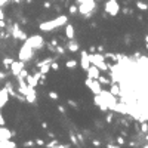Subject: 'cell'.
<instances>
[{"label": "cell", "mask_w": 148, "mask_h": 148, "mask_svg": "<svg viewBox=\"0 0 148 148\" xmlns=\"http://www.w3.org/2000/svg\"><path fill=\"white\" fill-rule=\"evenodd\" d=\"M67 22H68V16L67 15H59L58 18H55V19L42 22L39 25V30L43 31V33H50V31H54V30H56L59 27H62V25H65Z\"/></svg>", "instance_id": "cell-1"}, {"label": "cell", "mask_w": 148, "mask_h": 148, "mask_svg": "<svg viewBox=\"0 0 148 148\" xmlns=\"http://www.w3.org/2000/svg\"><path fill=\"white\" fill-rule=\"evenodd\" d=\"M77 7H79V13L84 16V19L92 18V15L98 11L96 0H84V2L80 3Z\"/></svg>", "instance_id": "cell-2"}, {"label": "cell", "mask_w": 148, "mask_h": 148, "mask_svg": "<svg viewBox=\"0 0 148 148\" xmlns=\"http://www.w3.org/2000/svg\"><path fill=\"white\" fill-rule=\"evenodd\" d=\"M89 61H90V64H93L95 67H98L101 71H108L110 70V64L105 62L104 54H96V52L89 54Z\"/></svg>", "instance_id": "cell-3"}, {"label": "cell", "mask_w": 148, "mask_h": 148, "mask_svg": "<svg viewBox=\"0 0 148 148\" xmlns=\"http://www.w3.org/2000/svg\"><path fill=\"white\" fill-rule=\"evenodd\" d=\"M34 56V49L28 45L27 42L22 43V46L19 48V52H18V58L19 61H24V62H28V61H31Z\"/></svg>", "instance_id": "cell-4"}, {"label": "cell", "mask_w": 148, "mask_h": 148, "mask_svg": "<svg viewBox=\"0 0 148 148\" xmlns=\"http://www.w3.org/2000/svg\"><path fill=\"white\" fill-rule=\"evenodd\" d=\"M104 11H105V13H108L111 16H117L119 12L121 11L119 0H107L105 5H104Z\"/></svg>", "instance_id": "cell-5"}, {"label": "cell", "mask_w": 148, "mask_h": 148, "mask_svg": "<svg viewBox=\"0 0 148 148\" xmlns=\"http://www.w3.org/2000/svg\"><path fill=\"white\" fill-rule=\"evenodd\" d=\"M24 42H27L28 45L34 49V50H39V49H42L43 46H45V39H43L42 36H39V34H34V36H30V37H27Z\"/></svg>", "instance_id": "cell-6"}, {"label": "cell", "mask_w": 148, "mask_h": 148, "mask_svg": "<svg viewBox=\"0 0 148 148\" xmlns=\"http://www.w3.org/2000/svg\"><path fill=\"white\" fill-rule=\"evenodd\" d=\"M99 95L102 96V99H104V102H105V105L108 107V110L113 111V107L117 104V96H114L110 90H105V89H102Z\"/></svg>", "instance_id": "cell-7"}, {"label": "cell", "mask_w": 148, "mask_h": 148, "mask_svg": "<svg viewBox=\"0 0 148 148\" xmlns=\"http://www.w3.org/2000/svg\"><path fill=\"white\" fill-rule=\"evenodd\" d=\"M7 31H9L11 34H12V37L15 39V40H25V39H27L28 36H27V33H25L24 30H21V27H19V24H13L12 25V27H11V30H7Z\"/></svg>", "instance_id": "cell-8"}, {"label": "cell", "mask_w": 148, "mask_h": 148, "mask_svg": "<svg viewBox=\"0 0 148 148\" xmlns=\"http://www.w3.org/2000/svg\"><path fill=\"white\" fill-rule=\"evenodd\" d=\"M84 86H88L93 95H99L101 90H102V86L98 82V79H89V77H88V79L84 80Z\"/></svg>", "instance_id": "cell-9"}, {"label": "cell", "mask_w": 148, "mask_h": 148, "mask_svg": "<svg viewBox=\"0 0 148 148\" xmlns=\"http://www.w3.org/2000/svg\"><path fill=\"white\" fill-rule=\"evenodd\" d=\"M11 73H12V76L13 77H16L19 73H21V70H24L25 68V62L24 61H13V62L11 64Z\"/></svg>", "instance_id": "cell-10"}, {"label": "cell", "mask_w": 148, "mask_h": 148, "mask_svg": "<svg viewBox=\"0 0 148 148\" xmlns=\"http://www.w3.org/2000/svg\"><path fill=\"white\" fill-rule=\"evenodd\" d=\"M80 67L83 71H86L90 67V61H89V52L88 50H82L80 52Z\"/></svg>", "instance_id": "cell-11"}, {"label": "cell", "mask_w": 148, "mask_h": 148, "mask_svg": "<svg viewBox=\"0 0 148 148\" xmlns=\"http://www.w3.org/2000/svg\"><path fill=\"white\" fill-rule=\"evenodd\" d=\"M13 135H15V132H11L6 126H0V144L5 141H9Z\"/></svg>", "instance_id": "cell-12"}, {"label": "cell", "mask_w": 148, "mask_h": 148, "mask_svg": "<svg viewBox=\"0 0 148 148\" xmlns=\"http://www.w3.org/2000/svg\"><path fill=\"white\" fill-rule=\"evenodd\" d=\"M86 74H88L89 79H98V77L101 76V70L98 67H95L93 64H90V67L86 70Z\"/></svg>", "instance_id": "cell-13"}, {"label": "cell", "mask_w": 148, "mask_h": 148, "mask_svg": "<svg viewBox=\"0 0 148 148\" xmlns=\"http://www.w3.org/2000/svg\"><path fill=\"white\" fill-rule=\"evenodd\" d=\"M93 104H95V105H98L102 111H110L108 107L105 105V102H104V99H102L101 95H93Z\"/></svg>", "instance_id": "cell-14"}, {"label": "cell", "mask_w": 148, "mask_h": 148, "mask_svg": "<svg viewBox=\"0 0 148 148\" xmlns=\"http://www.w3.org/2000/svg\"><path fill=\"white\" fill-rule=\"evenodd\" d=\"M7 101H9V93H7V90L3 88V89H0V108H3Z\"/></svg>", "instance_id": "cell-15"}, {"label": "cell", "mask_w": 148, "mask_h": 148, "mask_svg": "<svg viewBox=\"0 0 148 148\" xmlns=\"http://www.w3.org/2000/svg\"><path fill=\"white\" fill-rule=\"evenodd\" d=\"M65 37L68 39V40H71V39H74L76 37V30H74V27L71 24H65Z\"/></svg>", "instance_id": "cell-16"}, {"label": "cell", "mask_w": 148, "mask_h": 148, "mask_svg": "<svg viewBox=\"0 0 148 148\" xmlns=\"http://www.w3.org/2000/svg\"><path fill=\"white\" fill-rule=\"evenodd\" d=\"M67 49L70 50V52H77L80 49V46H79V43H77L74 39H71L68 43H67Z\"/></svg>", "instance_id": "cell-17"}, {"label": "cell", "mask_w": 148, "mask_h": 148, "mask_svg": "<svg viewBox=\"0 0 148 148\" xmlns=\"http://www.w3.org/2000/svg\"><path fill=\"white\" fill-rule=\"evenodd\" d=\"M37 99V93H36V89H31V92L28 95H25V102H30V104H34Z\"/></svg>", "instance_id": "cell-18"}, {"label": "cell", "mask_w": 148, "mask_h": 148, "mask_svg": "<svg viewBox=\"0 0 148 148\" xmlns=\"http://www.w3.org/2000/svg\"><path fill=\"white\" fill-rule=\"evenodd\" d=\"M110 92L114 95V96H119V95H121V90H120V86L117 84V83H113L111 84V89H110Z\"/></svg>", "instance_id": "cell-19"}, {"label": "cell", "mask_w": 148, "mask_h": 148, "mask_svg": "<svg viewBox=\"0 0 148 148\" xmlns=\"http://www.w3.org/2000/svg\"><path fill=\"white\" fill-rule=\"evenodd\" d=\"M98 82L101 83V86H108V84H111V80L108 79V77H105V76H99V77H98Z\"/></svg>", "instance_id": "cell-20"}, {"label": "cell", "mask_w": 148, "mask_h": 148, "mask_svg": "<svg viewBox=\"0 0 148 148\" xmlns=\"http://www.w3.org/2000/svg\"><path fill=\"white\" fill-rule=\"evenodd\" d=\"M77 65H79V64H77L76 59H70V61H67V62H65V67L68 70H74V68H77Z\"/></svg>", "instance_id": "cell-21"}, {"label": "cell", "mask_w": 148, "mask_h": 148, "mask_svg": "<svg viewBox=\"0 0 148 148\" xmlns=\"http://www.w3.org/2000/svg\"><path fill=\"white\" fill-rule=\"evenodd\" d=\"M58 145H59V142L56 141V138H54L50 142L45 144V147H46V148H58Z\"/></svg>", "instance_id": "cell-22"}, {"label": "cell", "mask_w": 148, "mask_h": 148, "mask_svg": "<svg viewBox=\"0 0 148 148\" xmlns=\"http://www.w3.org/2000/svg\"><path fill=\"white\" fill-rule=\"evenodd\" d=\"M136 7H138L139 11H148V5L144 3V2H141V0H138V2H136Z\"/></svg>", "instance_id": "cell-23"}, {"label": "cell", "mask_w": 148, "mask_h": 148, "mask_svg": "<svg viewBox=\"0 0 148 148\" xmlns=\"http://www.w3.org/2000/svg\"><path fill=\"white\" fill-rule=\"evenodd\" d=\"M13 61H15L13 58H3V59H2V64H3L6 68H9V67H11V64L13 62Z\"/></svg>", "instance_id": "cell-24"}, {"label": "cell", "mask_w": 148, "mask_h": 148, "mask_svg": "<svg viewBox=\"0 0 148 148\" xmlns=\"http://www.w3.org/2000/svg\"><path fill=\"white\" fill-rule=\"evenodd\" d=\"M70 141H71V142H73V145H76L77 148L80 147V145H79V139H77V136H76L74 133H71V132H70Z\"/></svg>", "instance_id": "cell-25"}, {"label": "cell", "mask_w": 148, "mask_h": 148, "mask_svg": "<svg viewBox=\"0 0 148 148\" xmlns=\"http://www.w3.org/2000/svg\"><path fill=\"white\" fill-rule=\"evenodd\" d=\"M48 96H49L50 99H54V101H58V99H59V95H58L55 90H50V92H48Z\"/></svg>", "instance_id": "cell-26"}, {"label": "cell", "mask_w": 148, "mask_h": 148, "mask_svg": "<svg viewBox=\"0 0 148 148\" xmlns=\"http://www.w3.org/2000/svg\"><path fill=\"white\" fill-rule=\"evenodd\" d=\"M56 54H58L59 56L65 55V48H64V46H61V45H56Z\"/></svg>", "instance_id": "cell-27"}, {"label": "cell", "mask_w": 148, "mask_h": 148, "mask_svg": "<svg viewBox=\"0 0 148 148\" xmlns=\"http://www.w3.org/2000/svg\"><path fill=\"white\" fill-rule=\"evenodd\" d=\"M34 145H36V142H34V141H25V142H22V148H31Z\"/></svg>", "instance_id": "cell-28"}, {"label": "cell", "mask_w": 148, "mask_h": 148, "mask_svg": "<svg viewBox=\"0 0 148 148\" xmlns=\"http://www.w3.org/2000/svg\"><path fill=\"white\" fill-rule=\"evenodd\" d=\"M68 12L71 13V15H74V13H77V12H79V7H77V6H74V5H71V6L68 7Z\"/></svg>", "instance_id": "cell-29"}, {"label": "cell", "mask_w": 148, "mask_h": 148, "mask_svg": "<svg viewBox=\"0 0 148 148\" xmlns=\"http://www.w3.org/2000/svg\"><path fill=\"white\" fill-rule=\"evenodd\" d=\"M141 132H142V133H148V123H147V121H142V125H141Z\"/></svg>", "instance_id": "cell-30"}, {"label": "cell", "mask_w": 148, "mask_h": 148, "mask_svg": "<svg viewBox=\"0 0 148 148\" xmlns=\"http://www.w3.org/2000/svg\"><path fill=\"white\" fill-rule=\"evenodd\" d=\"M50 70H55V71H58V70H59V64L56 62L55 59H54V61H52V62H50Z\"/></svg>", "instance_id": "cell-31"}, {"label": "cell", "mask_w": 148, "mask_h": 148, "mask_svg": "<svg viewBox=\"0 0 148 148\" xmlns=\"http://www.w3.org/2000/svg\"><path fill=\"white\" fill-rule=\"evenodd\" d=\"M67 104H68L70 107H73V108H79V104H77L76 101H73V99H68V101H67Z\"/></svg>", "instance_id": "cell-32"}, {"label": "cell", "mask_w": 148, "mask_h": 148, "mask_svg": "<svg viewBox=\"0 0 148 148\" xmlns=\"http://www.w3.org/2000/svg\"><path fill=\"white\" fill-rule=\"evenodd\" d=\"M6 77H7V73H5V71H0V83H2V82H5V80H6Z\"/></svg>", "instance_id": "cell-33"}, {"label": "cell", "mask_w": 148, "mask_h": 148, "mask_svg": "<svg viewBox=\"0 0 148 148\" xmlns=\"http://www.w3.org/2000/svg\"><path fill=\"white\" fill-rule=\"evenodd\" d=\"M116 141H117V144L121 147V145L125 144V138H123V136H117V139H116Z\"/></svg>", "instance_id": "cell-34"}, {"label": "cell", "mask_w": 148, "mask_h": 148, "mask_svg": "<svg viewBox=\"0 0 148 148\" xmlns=\"http://www.w3.org/2000/svg\"><path fill=\"white\" fill-rule=\"evenodd\" d=\"M6 27H7L6 21L5 19H0V30H6Z\"/></svg>", "instance_id": "cell-35"}, {"label": "cell", "mask_w": 148, "mask_h": 148, "mask_svg": "<svg viewBox=\"0 0 148 148\" xmlns=\"http://www.w3.org/2000/svg\"><path fill=\"white\" fill-rule=\"evenodd\" d=\"M34 142H36V145H40V147H45V141H43V139H36V141H34Z\"/></svg>", "instance_id": "cell-36"}, {"label": "cell", "mask_w": 148, "mask_h": 148, "mask_svg": "<svg viewBox=\"0 0 148 148\" xmlns=\"http://www.w3.org/2000/svg\"><path fill=\"white\" fill-rule=\"evenodd\" d=\"M43 7H45V9H50V7H52L50 2H45V3H43Z\"/></svg>", "instance_id": "cell-37"}, {"label": "cell", "mask_w": 148, "mask_h": 148, "mask_svg": "<svg viewBox=\"0 0 148 148\" xmlns=\"http://www.w3.org/2000/svg\"><path fill=\"white\" fill-rule=\"evenodd\" d=\"M113 121V113H108V116H107V123H111Z\"/></svg>", "instance_id": "cell-38"}, {"label": "cell", "mask_w": 148, "mask_h": 148, "mask_svg": "<svg viewBox=\"0 0 148 148\" xmlns=\"http://www.w3.org/2000/svg\"><path fill=\"white\" fill-rule=\"evenodd\" d=\"M58 111L61 113V114H65V108L62 105H58Z\"/></svg>", "instance_id": "cell-39"}, {"label": "cell", "mask_w": 148, "mask_h": 148, "mask_svg": "<svg viewBox=\"0 0 148 148\" xmlns=\"http://www.w3.org/2000/svg\"><path fill=\"white\" fill-rule=\"evenodd\" d=\"M76 136H77V139H79L80 142H84V138H83V135H82V133H77Z\"/></svg>", "instance_id": "cell-40"}, {"label": "cell", "mask_w": 148, "mask_h": 148, "mask_svg": "<svg viewBox=\"0 0 148 148\" xmlns=\"http://www.w3.org/2000/svg\"><path fill=\"white\" fill-rule=\"evenodd\" d=\"M107 148H120V145L119 144L117 145L116 144H107Z\"/></svg>", "instance_id": "cell-41"}, {"label": "cell", "mask_w": 148, "mask_h": 148, "mask_svg": "<svg viewBox=\"0 0 148 148\" xmlns=\"http://www.w3.org/2000/svg\"><path fill=\"white\" fill-rule=\"evenodd\" d=\"M92 144H93L95 147H101V142L98 141V139H93V141H92Z\"/></svg>", "instance_id": "cell-42"}, {"label": "cell", "mask_w": 148, "mask_h": 148, "mask_svg": "<svg viewBox=\"0 0 148 148\" xmlns=\"http://www.w3.org/2000/svg\"><path fill=\"white\" fill-rule=\"evenodd\" d=\"M93 52H96V46H93V45H92V46L89 48V54H93Z\"/></svg>", "instance_id": "cell-43"}, {"label": "cell", "mask_w": 148, "mask_h": 148, "mask_svg": "<svg viewBox=\"0 0 148 148\" xmlns=\"http://www.w3.org/2000/svg\"><path fill=\"white\" fill-rule=\"evenodd\" d=\"M50 43H52V45H54V46L59 45V42H58V39H52V40H50Z\"/></svg>", "instance_id": "cell-44"}, {"label": "cell", "mask_w": 148, "mask_h": 148, "mask_svg": "<svg viewBox=\"0 0 148 148\" xmlns=\"http://www.w3.org/2000/svg\"><path fill=\"white\" fill-rule=\"evenodd\" d=\"M123 13H132V9H127V7H125V9H123Z\"/></svg>", "instance_id": "cell-45"}, {"label": "cell", "mask_w": 148, "mask_h": 148, "mask_svg": "<svg viewBox=\"0 0 148 148\" xmlns=\"http://www.w3.org/2000/svg\"><path fill=\"white\" fill-rule=\"evenodd\" d=\"M48 135H49V138H50V139H54V138H56L54 132H48Z\"/></svg>", "instance_id": "cell-46"}, {"label": "cell", "mask_w": 148, "mask_h": 148, "mask_svg": "<svg viewBox=\"0 0 148 148\" xmlns=\"http://www.w3.org/2000/svg\"><path fill=\"white\" fill-rule=\"evenodd\" d=\"M42 127L43 129H48V123H46V121H43V123H42Z\"/></svg>", "instance_id": "cell-47"}, {"label": "cell", "mask_w": 148, "mask_h": 148, "mask_svg": "<svg viewBox=\"0 0 148 148\" xmlns=\"http://www.w3.org/2000/svg\"><path fill=\"white\" fill-rule=\"evenodd\" d=\"M96 50H98V52H104V46H98Z\"/></svg>", "instance_id": "cell-48"}, {"label": "cell", "mask_w": 148, "mask_h": 148, "mask_svg": "<svg viewBox=\"0 0 148 148\" xmlns=\"http://www.w3.org/2000/svg\"><path fill=\"white\" fill-rule=\"evenodd\" d=\"M133 56H135V58H136V59H138V58H139V56H141V54H139V52H135V55H133Z\"/></svg>", "instance_id": "cell-49"}, {"label": "cell", "mask_w": 148, "mask_h": 148, "mask_svg": "<svg viewBox=\"0 0 148 148\" xmlns=\"http://www.w3.org/2000/svg\"><path fill=\"white\" fill-rule=\"evenodd\" d=\"M58 148H68V147H67V145H64V144H59V145H58Z\"/></svg>", "instance_id": "cell-50"}, {"label": "cell", "mask_w": 148, "mask_h": 148, "mask_svg": "<svg viewBox=\"0 0 148 148\" xmlns=\"http://www.w3.org/2000/svg\"><path fill=\"white\" fill-rule=\"evenodd\" d=\"M83 2H84V0H76V3H77V5H80V3H83Z\"/></svg>", "instance_id": "cell-51"}, {"label": "cell", "mask_w": 148, "mask_h": 148, "mask_svg": "<svg viewBox=\"0 0 148 148\" xmlns=\"http://www.w3.org/2000/svg\"><path fill=\"white\" fill-rule=\"evenodd\" d=\"M13 2H15L16 5H19V3H21V0H13Z\"/></svg>", "instance_id": "cell-52"}, {"label": "cell", "mask_w": 148, "mask_h": 148, "mask_svg": "<svg viewBox=\"0 0 148 148\" xmlns=\"http://www.w3.org/2000/svg\"><path fill=\"white\" fill-rule=\"evenodd\" d=\"M145 141L148 142V133H145Z\"/></svg>", "instance_id": "cell-53"}, {"label": "cell", "mask_w": 148, "mask_h": 148, "mask_svg": "<svg viewBox=\"0 0 148 148\" xmlns=\"http://www.w3.org/2000/svg\"><path fill=\"white\" fill-rule=\"evenodd\" d=\"M145 42L148 43V34H147V36H145Z\"/></svg>", "instance_id": "cell-54"}, {"label": "cell", "mask_w": 148, "mask_h": 148, "mask_svg": "<svg viewBox=\"0 0 148 148\" xmlns=\"http://www.w3.org/2000/svg\"><path fill=\"white\" fill-rule=\"evenodd\" d=\"M142 148H148V144H145V145H144V147H142Z\"/></svg>", "instance_id": "cell-55"}, {"label": "cell", "mask_w": 148, "mask_h": 148, "mask_svg": "<svg viewBox=\"0 0 148 148\" xmlns=\"http://www.w3.org/2000/svg\"><path fill=\"white\" fill-rule=\"evenodd\" d=\"M145 48H147V49H148V43H147V45H145Z\"/></svg>", "instance_id": "cell-56"}, {"label": "cell", "mask_w": 148, "mask_h": 148, "mask_svg": "<svg viewBox=\"0 0 148 148\" xmlns=\"http://www.w3.org/2000/svg\"><path fill=\"white\" fill-rule=\"evenodd\" d=\"M0 6H2V0H0Z\"/></svg>", "instance_id": "cell-57"}, {"label": "cell", "mask_w": 148, "mask_h": 148, "mask_svg": "<svg viewBox=\"0 0 148 148\" xmlns=\"http://www.w3.org/2000/svg\"><path fill=\"white\" fill-rule=\"evenodd\" d=\"M21 2H24V0H21Z\"/></svg>", "instance_id": "cell-58"}]
</instances>
